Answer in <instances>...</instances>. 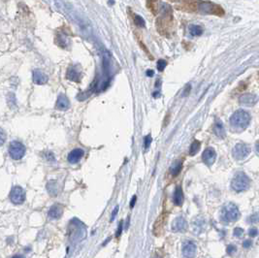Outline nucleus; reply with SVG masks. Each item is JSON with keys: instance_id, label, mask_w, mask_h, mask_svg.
<instances>
[{"instance_id": "473e14b6", "label": "nucleus", "mask_w": 259, "mask_h": 258, "mask_svg": "<svg viewBox=\"0 0 259 258\" xmlns=\"http://www.w3.org/2000/svg\"><path fill=\"white\" fill-rule=\"evenodd\" d=\"M147 76H149V77H152V76H153V71H152V70H149V71H147Z\"/></svg>"}, {"instance_id": "423d86ee", "label": "nucleus", "mask_w": 259, "mask_h": 258, "mask_svg": "<svg viewBox=\"0 0 259 258\" xmlns=\"http://www.w3.org/2000/svg\"><path fill=\"white\" fill-rule=\"evenodd\" d=\"M250 153V149L245 144H237L233 148L232 151V154L234 156V158L238 159V160H242L244 158H245L247 155Z\"/></svg>"}, {"instance_id": "a878e982", "label": "nucleus", "mask_w": 259, "mask_h": 258, "mask_svg": "<svg viewBox=\"0 0 259 258\" xmlns=\"http://www.w3.org/2000/svg\"><path fill=\"white\" fill-rule=\"evenodd\" d=\"M243 233H244V230L240 227H237V228H235V230H234V236L241 237L243 235Z\"/></svg>"}, {"instance_id": "ddd939ff", "label": "nucleus", "mask_w": 259, "mask_h": 258, "mask_svg": "<svg viewBox=\"0 0 259 258\" xmlns=\"http://www.w3.org/2000/svg\"><path fill=\"white\" fill-rule=\"evenodd\" d=\"M70 106V102L68 98H67L64 94H60L58 98V101H56V108L58 110H67Z\"/></svg>"}, {"instance_id": "4be33fe9", "label": "nucleus", "mask_w": 259, "mask_h": 258, "mask_svg": "<svg viewBox=\"0 0 259 258\" xmlns=\"http://www.w3.org/2000/svg\"><path fill=\"white\" fill-rule=\"evenodd\" d=\"M166 65H167L166 60L160 59V60L157 61V69H158V71H163L164 68L166 67Z\"/></svg>"}, {"instance_id": "6e6552de", "label": "nucleus", "mask_w": 259, "mask_h": 258, "mask_svg": "<svg viewBox=\"0 0 259 258\" xmlns=\"http://www.w3.org/2000/svg\"><path fill=\"white\" fill-rule=\"evenodd\" d=\"M85 155V151L82 149H74L68 154V161L72 164H76L81 160V158Z\"/></svg>"}, {"instance_id": "5701e85b", "label": "nucleus", "mask_w": 259, "mask_h": 258, "mask_svg": "<svg viewBox=\"0 0 259 258\" xmlns=\"http://www.w3.org/2000/svg\"><path fill=\"white\" fill-rule=\"evenodd\" d=\"M5 141H6V133L1 127H0V147L4 145Z\"/></svg>"}, {"instance_id": "6ab92c4d", "label": "nucleus", "mask_w": 259, "mask_h": 258, "mask_svg": "<svg viewBox=\"0 0 259 258\" xmlns=\"http://www.w3.org/2000/svg\"><path fill=\"white\" fill-rule=\"evenodd\" d=\"M182 168H183V163H182V161H176L173 165H172V167L170 168V172H171V174L172 175H178L179 172H181V170H182Z\"/></svg>"}, {"instance_id": "dca6fc26", "label": "nucleus", "mask_w": 259, "mask_h": 258, "mask_svg": "<svg viewBox=\"0 0 259 258\" xmlns=\"http://www.w3.org/2000/svg\"><path fill=\"white\" fill-rule=\"evenodd\" d=\"M67 79H69L70 81H73V82L80 81V73L78 72V70L75 67H70L68 71H67Z\"/></svg>"}, {"instance_id": "aec40b11", "label": "nucleus", "mask_w": 259, "mask_h": 258, "mask_svg": "<svg viewBox=\"0 0 259 258\" xmlns=\"http://www.w3.org/2000/svg\"><path fill=\"white\" fill-rule=\"evenodd\" d=\"M200 147H201V144H200V142H198V141H194L192 144H191V145H190L189 154H190V155H195V154L198 152V151L200 150Z\"/></svg>"}, {"instance_id": "20e7f679", "label": "nucleus", "mask_w": 259, "mask_h": 258, "mask_svg": "<svg viewBox=\"0 0 259 258\" xmlns=\"http://www.w3.org/2000/svg\"><path fill=\"white\" fill-rule=\"evenodd\" d=\"M222 217L226 221L237 220L240 217V211L238 207L232 203L225 205V207L222 210Z\"/></svg>"}, {"instance_id": "7c9ffc66", "label": "nucleus", "mask_w": 259, "mask_h": 258, "mask_svg": "<svg viewBox=\"0 0 259 258\" xmlns=\"http://www.w3.org/2000/svg\"><path fill=\"white\" fill-rule=\"evenodd\" d=\"M118 207L117 206V207L115 208V210L113 211V215H112L111 220H114V219H115V217H116V216H117V214H118Z\"/></svg>"}, {"instance_id": "1a4fd4ad", "label": "nucleus", "mask_w": 259, "mask_h": 258, "mask_svg": "<svg viewBox=\"0 0 259 258\" xmlns=\"http://www.w3.org/2000/svg\"><path fill=\"white\" fill-rule=\"evenodd\" d=\"M32 78H33V82L37 85H44L48 82V76L39 69H35L33 71Z\"/></svg>"}, {"instance_id": "f03ea898", "label": "nucleus", "mask_w": 259, "mask_h": 258, "mask_svg": "<svg viewBox=\"0 0 259 258\" xmlns=\"http://www.w3.org/2000/svg\"><path fill=\"white\" fill-rule=\"evenodd\" d=\"M231 186L235 191H238V192L244 191V190L247 189L250 186V178L245 174L239 173L233 178Z\"/></svg>"}, {"instance_id": "39448f33", "label": "nucleus", "mask_w": 259, "mask_h": 258, "mask_svg": "<svg viewBox=\"0 0 259 258\" xmlns=\"http://www.w3.org/2000/svg\"><path fill=\"white\" fill-rule=\"evenodd\" d=\"M10 200L15 205H21L25 201V192L20 186H14L10 192Z\"/></svg>"}, {"instance_id": "cd10ccee", "label": "nucleus", "mask_w": 259, "mask_h": 258, "mask_svg": "<svg viewBox=\"0 0 259 258\" xmlns=\"http://www.w3.org/2000/svg\"><path fill=\"white\" fill-rule=\"evenodd\" d=\"M250 236H251V237H255V236H257V234H258V231H257V229L256 228H251V230H250Z\"/></svg>"}, {"instance_id": "f8f14e48", "label": "nucleus", "mask_w": 259, "mask_h": 258, "mask_svg": "<svg viewBox=\"0 0 259 258\" xmlns=\"http://www.w3.org/2000/svg\"><path fill=\"white\" fill-rule=\"evenodd\" d=\"M187 228V223L183 217H178L172 224V229L175 232H185Z\"/></svg>"}, {"instance_id": "0eeeda50", "label": "nucleus", "mask_w": 259, "mask_h": 258, "mask_svg": "<svg viewBox=\"0 0 259 258\" xmlns=\"http://www.w3.org/2000/svg\"><path fill=\"white\" fill-rule=\"evenodd\" d=\"M202 158H203V161L208 165L211 166L215 163L216 158H217V152L212 148H208L205 150V151L202 154Z\"/></svg>"}, {"instance_id": "9b49d317", "label": "nucleus", "mask_w": 259, "mask_h": 258, "mask_svg": "<svg viewBox=\"0 0 259 258\" xmlns=\"http://www.w3.org/2000/svg\"><path fill=\"white\" fill-rule=\"evenodd\" d=\"M63 214V208L60 204H55L53 205L50 210H49V212L48 215L52 219H58L61 217Z\"/></svg>"}, {"instance_id": "4468645a", "label": "nucleus", "mask_w": 259, "mask_h": 258, "mask_svg": "<svg viewBox=\"0 0 259 258\" xmlns=\"http://www.w3.org/2000/svg\"><path fill=\"white\" fill-rule=\"evenodd\" d=\"M196 252V245L193 243H186L183 248V254L185 257H192Z\"/></svg>"}, {"instance_id": "7ed1b4c3", "label": "nucleus", "mask_w": 259, "mask_h": 258, "mask_svg": "<svg viewBox=\"0 0 259 258\" xmlns=\"http://www.w3.org/2000/svg\"><path fill=\"white\" fill-rule=\"evenodd\" d=\"M9 154L15 160H19L25 154V147L19 141L11 142L9 145Z\"/></svg>"}, {"instance_id": "393cba45", "label": "nucleus", "mask_w": 259, "mask_h": 258, "mask_svg": "<svg viewBox=\"0 0 259 258\" xmlns=\"http://www.w3.org/2000/svg\"><path fill=\"white\" fill-rule=\"evenodd\" d=\"M152 143V136L148 135L145 137V149H148L150 147V145Z\"/></svg>"}, {"instance_id": "9d476101", "label": "nucleus", "mask_w": 259, "mask_h": 258, "mask_svg": "<svg viewBox=\"0 0 259 258\" xmlns=\"http://www.w3.org/2000/svg\"><path fill=\"white\" fill-rule=\"evenodd\" d=\"M257 100H258V97L256 95L249 93V94L242 95L239 99V102H240V104H242L244 106L250 107V106H253L257 102Z\"/></svg>"}, {"instance_id": "f3484780", "label": "nucleus", "mask_w": 259, "mask_h": 258, "mask_svg": "<svg viewBox=\"0 0 259 258\" xmlns=\"http://www.w3.org/2000/svg\"><path fill=\"white\" fill-rule=\"evenodd\" d=\"M174 202L177 206H182L183 202H184V193L181 186H178L176 188L175 191V195H174Z\"/></svg>"}, {"instance_id": "c85d7f7f", "label": "nucleus", "mask_w": 259, "mask_h": 258, "mask_svg": "<svg viewBox=\"0 0 259 258\" xmlns=\"http://www.w3.org/2000/svg\"><path fill=\"white\" fill-rule=\"evenodd\" d=\"M122 221H120L119 222V224H118V232H117V237H119L120 236V234H121V232H122Z\"/></svg>"}, {"instance_id": "b1692460", "label": "nucleus", "mask_w": 259, "mask_h": 258, "mask_svg": "<svg viewBox=\"0 0 259 258\" xmlns=\"http://www.w3.org/2000/svg\"><path fill=\"white\" fill-rule=\"evenodd\" d=\"M45 157H46V159L48 161H53L55 159L54 157V154L52 152V151H47V152H45Z\"/></svg>"}, {"instance_id": "2f4dec72", "label": "nucleus", "mask_w": 259, "mask_h": 258, "mask_svg": "<svg viewBox=\"0 0 259 258\" xmlns=\"http://www.w3.org/2000/svg\"><path fill=\"white\" fill-rule=\"evenodd\" d=\"M136 200H137V197H136V196H133V198H132V200H131V202H130V208H131V209L135 206V203H136Z\"/></svg>"}, {"instance_id": "412c9836", "label": "nucleus", "mask_w": 259, "mask_h": 258, "mask_svg": "<svg viewBox=\"0 0 259 258\" xmlns=\"http://www.w3.org/2000/svg\"><path fill=\"white\" fill-rule=\"evenodd\" d=\"M134 22L135 25L140 26V27H144L145 26V20L142 17L138 16V15H134Z\"/></svg>"}, {"instance_id": "f257e3e1", "label": "nucleus", "mask_w": 259, "mask_h": 258, "mask_svg": "<svg viewBox=\"0 0 259 258\" xmlns=\"http://www.w3.org/2000/svg\"><path fill=\"white\" fill-rule=\"evenodd\" d=\"M251 122V116L247 112L244 110H239L231 116L230 123L234 127L245 129Z\"/></svg>"}, {"instance_id": "2eb2a0df", "label": "nucleus", "mask_w": 259, "mask_h": 258, "mask_svg": "<svg viewBox=\"0 0 259 258\" xmlns=\"http://www.w3.org/2000/svg\"><path fill=\"white\" fill-rule=\"evenodd\" d=\"M213 131H215L216 135L218 138L223 139L225 137V129L223 127V124L220 120H217L215 123V126H213Z\"/></svg>"}, {"instance_id": "bb28decb", "label": "nucleus", "mask_w": 259, "mask_h": 258, "mask_svg": "<svg viewBox=\"0 0 259 258\" xmlns=\"http://www.w3.org/2000/svg\"><path fill=\"white\" fill-rule=\"evenodd\" d=\"M234 251H236V246H234L233 244H229V245L227 246V252H228L229 254H232Z\"/></svg>"}, {"instance_id": "f704fd0d", "label": "nucleus", "mask_w": 259, "mask_h": 258, "mask_svg": "<svg viewBox=\"0 0 259 258\" xmlns=\"http://www.w3.org/2000/svg\"><path fill=\"white\" fill-rule=\"evenodd\" d=\"M111 1H112V3H113V0H111Z\"/></svg>"}, {"instance_id": "a211bd4d", "label": "nucleus", "mask_w": 259, "mask_h": 258, "mask_svg": "<svg viewBox=\"0 0 259 258\" xmlns=\"http://www.w3.org/2000/svg\"><path fill=\"white\" fill-rule=\"evenodd\" d=\"M189 33L192 36H200L202 33H203V29L199 25H190L189 26Z\"/></svg>"}, {"instance_id": "c756f323", "label": "nucleus", "mask_w": 259, "mask_h": 258, "mask_svg": "<svg viewBox=\"0 0 259 258\" xmlns=\"http://www.w3.org/2000/svg\"><path fill=\"white\" fill-rule=\"evenodd\" d=\"M251 241H250V240H246V241H245L244 242V244H243V246L244 248H245V249H247V248H250V246L251 245Z\"/></svg>"}, {"instance_id": "72a5a7b5", "label": "nucleus", "mask_w": 259, "mask_h": 258, "mask_svg": "<svg viewBox=\"0 0 259 258\" xmlns=\"http://www.w3.org/2000/svg\"><path fill=\"white\" fill-rule=\"evenodd\" d=\"M255 149H256V151H257V152L259 153V141H257V143H256Z\"/></svg>"}]
</instances>
